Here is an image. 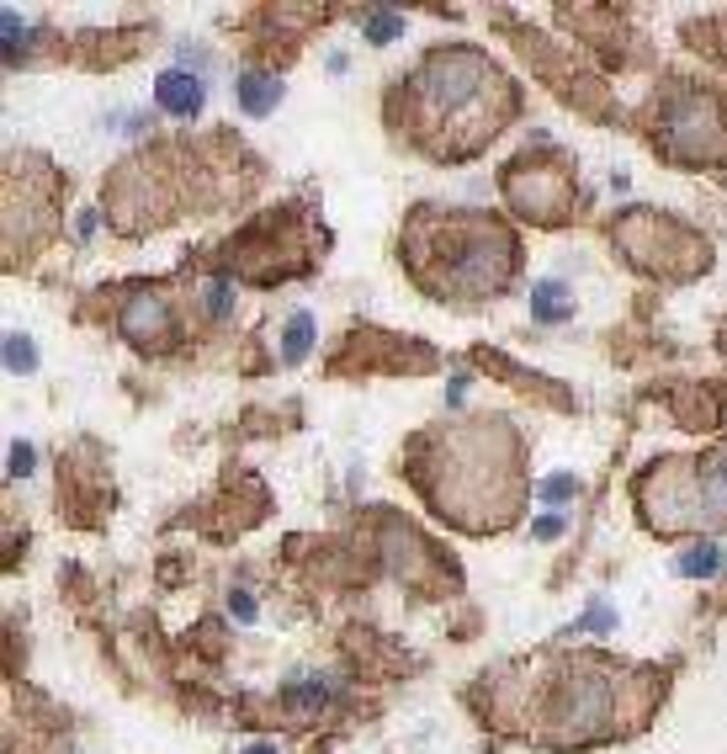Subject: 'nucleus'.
<instances>
[{
	"label": "nucleus",
	"mask_w": 727,
	"mask_h": 754,
	"mask_svg": "<svg viewBox=\"0 0 727 754\" xmlns=\"http://www.w3.org/2000/svg\"><path fill=\"white\" fill-rule=\"evenodd\" d=\"M229 605H234V616H240V622H250V616H255V601H250L244 590H234V596H229Z\"/></svg>",
	"instance_id": "23"
},
{
	"label": "nucleus",
	"mask_w": 727,
	"mask_h": 754,
	"mask_svg": "<svg viewBox=\"0 0 727 754\" xmlns=\"http://www.w3.org/2000/svg\"><path fill=\"white\" fill-rule=\"evenodd\" d=\"M335 680H319V675H292L288 680V691H282V697H288V706H297V712H308V717H319V712H324V706L335 702Z\"/></svg>",
	"instance_id": "12"
},
{
	"label": "nucleus",
	"mask_w": 727,
	"mask_h": 754,
	"mask_svg": "<svg viewBox=\"0 0 727 754\" xmlns=\"http://www.w3.org/2000/svg\"><path fill=\"white\" fill-rule=\"evenodd\" d=\"M97 223H101V218H97V207H86V213H80V234L91 240V234H97Z\"/></svg>",
	"instance_id": "25"
},
{
	"label": "nucleus",
	"mask_w": 727,
	"mask_h": 754,
	"mask_svg": "<svg viewBox=\"0 0 727 754\" xmlns=\"http://www.w3.org/2000/svg\"><path fill=\"white\" fill-rule=\"evenodd\" d=\"M244 754H277V744H266V739H260V744H250Z\"/></svg>",
	"instance_id": "26"
},
{
	"label": "nucleus",
	"mask_w": 727,
	"mask_h": 754,
	"mask_svg": "<svg viewBox=\"0 0 727 754\" xmlns=\"http://www.w3.org/2000/svg\"><path fill=\"white\" fill-rule=\"evenodd\" d=\"M409 478L462 532H499L526 500V452L510 420H451L420 436Z\"/></svg>",
	"instance_id": "3"
},
{
	"label": "nucleus",
	"mask_w": 727,
	"mask_h": 754,
	"mask_svg": "<svg viewBox=\"0 0 727 754\" xmlns=\"http://www.w3.org/2000/svg\"><path fill=\"white\" fill-rule=\"evenodd\" d=\"M664 680L600 654H541L499 680V723L547 750L622 739L653 717Z\"/></svg>",
	"instance_id": "1"
},
{
	"label": "nucleus",
	"mask_w": 727,
	"mask_h": 754,
	"mask_svg": "<svg viewBox=\"0 0 727 754\" xmlns=\"http://www.w3.org/2000/svg\"><path fill=\"white\" fill-rule=\"evenodd\" d=\"M207 314L213 319H229L234 314V287L229 282H207Z\"/></svg>",
	"instance_id": "20"
},
{
	"label": "nucleus",
	"mask_w": 727,
	"mask_h": 754,
	"mask_svg": "<svg viewBox=\"0 0 727 754\" xmlns=\"http://www.w3.org/2000/svg\"><path fill=\"white\" fill-rule=\"evenodd\" d=\"M462 394H468V378H451V388H446V404L457 409V404H462Z\"/></svg>",
	"instance_id": "24"
},
{
	"label": "nucleus",
	"mask_w": 727,
	"mask_h": 754,
	"mask_svg": "<svg viewBox=\"0 0 727 754\" xmlns=\"http://www.w3.org/2000/svg\"><path fill=\"white\" fill-rule=\"evenodd\" d=\"M176 330V308L165 303V293H133L128 308H123V335L144 352H160Z\"/></svg>",
	"instance_id": "9"
},
{
	"label": "nucleus",
	"mask_w": 727,
	"mask_h": 754,
	"mask_svg": "<svg viewBox=\"0 0 727 754\" xmlns=\"http://www.w3.org/2000/svg\"><path fill=\"white\" fill-rule=\"evenodd\" d=\"M404 266L436 298H494L521 271V240L494 213L414 207L409 223H404Z\"/></svg>",
	"instance_id": "4"
},
{
	"label": "nucleus",
	"mask_w": 727,
	"mask_h": 754,
	"mask_svg": "<svg viewBox=\"0 0 727 754\" xmlns=\"http://www.w3.org/2000/svg\"><path fill=\"white\" fill-rule=\"evenodd\" d=\"M659 144L675 165H723L727 159V101L717 91L685 86L659 106Z\"/></svg>",
	"instance_id": "7"
},
{
	"label": "nucleus",
	"mask_w": 727,
	"mask_h": 754,
	"mask_svg": "<svg viewBox=\"0 0 727 754\" xmlns=\"http://www.w3.org/2000/svg\"><path fill=\"white\" fill-rule=\"evenodd\" d=\"M154 106H160L165 117H181V123L202 117V106H207L202 75H192V69H165V75H154Z\"/></svg>",
	"instance_id": "10"
},
{
	"label": "nucleus",
	"mask_w": 727,
	"mask_h": 754,
	"mask_svg": "<svg viewBox=\"0 0 727 754\" xmlns=\"http://www.w3.org/2000/svg\"><path fill=\"white\" fill-rule=\"evenodd\" d=\"M5 367H11V372H33V367H38V346H33L27 335H11V341H5Z\"/></svg>",
	"instance_id": "17"
},
{
	"label": "nucleus",
	"mask_w": 727,
	"mask_h": 754,
	"mask_svg": "<svg viewBox=\"0 0 727 754\" xmlns=\"http://www.w3.org/2000/svg\"><path fill=\"white\" fill-rule=\"evenodd\" d=\"M723 53H727V38H723Z\"/></svg>",
	"instance_id": "27"
},
{
	"label": "nucleus",
	"mask_w": 727,
	"mask_h": 754,
	"mask_svg": "<svg viewBox=\"0 0 727 754\" xmlns=\"http://www.w3.org/2000/svg\"><path fill=\"white\" fill-rule=\"evenodd\" d=\"M611 627H616V605L611 601H595L579 622H574V632H611Z\"/></svg>",
	"instance_id": "18"
},
{
	"label": "nucleus",
	"mask_w": 727,
	"mask_h": 754,
	"mask_svg": "<svg viewBox=\"0 0 727 754\" xmlns=\"http://www.w3.org/2000/svg\"><path fill=\"white\" fill-rule=\"evenodd\" d=\"M240 106H244V117H271V112L282 106V75L244 69L240 75Z\"/></svg>",
	"instance_id": "11"
},
{
	"label": "nucleus",
	"mask_w": 727,
	"mask_h": 754,
	"mask_svg": "<svg viewBox=\"0 0 727 754\" xmlns=\"http://www.w3.org/2000/svg\"><path fill=\"white\" fill-rule=\"evenodd\" d=\"M637 510L659 537L727 526V442L701 457H659L637 478Z\"/></svg>",
	"instance_id": "5"
},
{
	"label": "nucleus",
	"mask_w": 727,
	"mask_h": 754,
	"mask_svg": "<svg viewBox=\"0 0 727 754\" xmlns=\"http://www.w3.org/2000/svg\"><path fill=\"white\" fill-rule=\"evenodd\" d=\"M569 314H574V298H569L563 282H536V293H532L536 324H558V319H569Z\"/></svg>",
	"instance_id": "13"
},
{
	"label": "nucleus",
	"mask_w": 727,
	"mask_h": 754,
	"mask_svg": "<svg viewBox=\"0 0 727 754\" xmlns=\"http://www.w3.org/2000/svg\"><path fill=\"white\" fill-rule=\"evenodd\" d=\"M616 245L637 271L648 277H696L706 271V240L696 229H685L669 213H653V207H637L616 218Z\"/></svg>",
	"instance_id": "6"
},
{
	"label": "nucleus",
	"mask_w": 727,
	"mask_h": 754,
	"mask_svg": "<svg viewBox=\"0 0 727 754\" xmlns=\"http://www.w3.org/2000/svg\"><path fill=\"white\" fill-rule=\"evenodd\" d=\"M505 202L532 223H569L574 218V170L558 154H526L505 170Z\"/></svg>",
	"instance_id": "8"
},
{
	"label": "nucleus",
	"mask_w": 727,
	"mask_h": 754,
	"mask_svg": "<svg viewBox=\"0 0 727 754\" xmlns=\"http://www.w3.org/2000/svg\"><path fill=\"white\" fill-rule=\"evenodd\" d=\"M574 495H579V478H574V473H552V478L536 489V500L541 504H569Z\"/></svg>",
	"instance_id": "16"
},
{
	"label": "nucleus",
	"mask_w": 727,
	"mask_h": 754,
	"mask_svg": "<svg viewBox=\"0 0 727 754\" xmlns=\"http://www.w3.org/2000/svg\"><path fill=\"white\" fill-rule=\"evenodd\" d=\"M398 33H404V16H398V11H378V16H367V38H372V43H393Z\"/></svg>",
	"instance_id": "19"
},
{
	"label": "nucleus",
	"mask_w": 727,
	"mask_h": 754,
	"mask_svg": "<svg viewBox=\"0 0 727 754\" xmlns=\"http://www.w3.org/2000/svg\"><path fill=\"white\" fill-rule=\"evenodd\" d=\"M515 106H521V91H515L510 69L468 43L431 49L393 97L404 139L446 165L484 154L515 117Z\"/></svg>",
	"instance_id": "2"
},
{
	"label": "nucleus",
	"mask_w": 727,
	"mask_h": 754,
	"mask_svg": "<svg viewBox=\"0 0 727 754\" xmlns=\"http://www.w3.org/2000/svg\"><path fill=\"white\" fill-rule=\"evenodd\" d=\"M314 352V314H292L288 319V335H282V361L297 367L303 356Z\"/></svg>",
	"instance_id": "14"
},
{
	"label": "nucleus",
	"mask_w": 727,
	"mask_h": 754,
	"mask_svg": "<svg viewBox=\"0 0 727 754\" xmlns=\"http://www.w3.org/2000/svg\"><path fill=\"white\" fill-rule=\"evenodd\" d=\"M552 537H563V515H541L536 521V542H552Z\"/></svg>",
	"instance_id": "22"
},
{
	"label": "nucleus",
	"mask_w": 727,
	"mask_h": 754,
	"mask_svg": "<svg viewBox=\"0 0 727 754\" xmlns=\"http://www.w3.org/2000/svg\"><path fill=\"white\" fill-rule=\"evenodd\" d=\"M717 568H723V548H717V542H696V548L679 553V574H685V579H706V574H717Z\"/></svg>",
	"instance_id": "15"
},
{
	"label": "nucleus",
	"mask_w": 727,
	"mask_h": 754,
	"mask_svg": "<svg viewBox=\"0 0 727 754\" xmlns=\"http://www.w3.org/2000/svg\"><path fill=\"white\" fill-rule=\"evenodd\" d=\"M11 473H16V478H27V473H33V447H27V442H16V447H11Z\"/></svg>",
	"instance_id": "21"
}]
</instances>
